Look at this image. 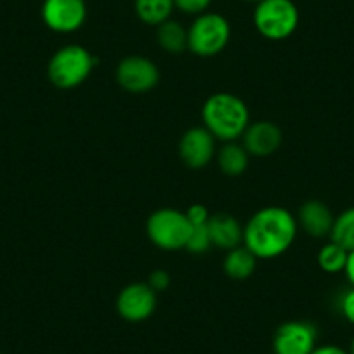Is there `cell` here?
Masks as SVG:
<instances>
[{
    "label": "cell",
    "mask_w": 354,
    "mask_h": 354,
    "mask_svg": "<svg viewBox=\"0 0 354 354\" xmlns=\"http://www.w3.org/2000/svg\"><path fill=\"white\" fill-rule=\"evenodd\" d=\"M192 223L186 212L176 209H160L148 217L146 233L160 250H183L192 236Z\"/></svg>",
    "instance_id": "obj_5"
},
{
    "label": "cell",
    "mask_w": 354,
    "mask_h": 354,
    "mask_svg": "<svg viewBox=\"0 0 354 354\" xmlns=\"http://www.w3.org/2000/svg\"><path fill=\"white\" fill-rule=\"evenodd\" d=\"M217 139L205 127H193L179 141V156L189 169H203L216 156Z\"/></svg>",
    "instance_id": "obj_11"
},
{
    "label": "cell",
    "mask_w": 354,
    "mask_h": 354,
    "mask_svg": "<svg viewBox=\"0 0 354 354\" xmlns=\"http://www.w3.org/2000/svg\"><path fill=\"white\" fill-rule=\"evenodd\" d=\"M0 354H2V353H0Z\"/></svg>",
    "instance_id": "obj_29"
},
{
    "label": "cell",
    "mask_w": 354,
    "mask_h": 354,
    "mask_svg": "<svg viewBox=\"0 0 354 354\" xmlns=\"http://www.w3.org/2000/svg\"><path fill=\"white\" fill-rule=\"evenodd\" d=\"M243 2H250V4H259L261 0H243Z\"/></svg>",
    "instance_id": "obj_28"
},
{
    "label": "cell",
    "mask_w": 354,
    "mask_h": 354,
    "mask_svg": "<svg viewBox=\"0 0 354 354\" xmlns=\"http://www.w3.org/2000/svg\"><path fill=\"white\" fill-rule=\"evenodd\" d=\"M134 9L145 25L158 26L170 19L176 6L174 0H134Z\"/></svg>",
    "instance_id": "obj_18"
},
{
    "label": "cell",
    "mask_w": 354,
    "mask_h": 354,
    "mask_svg": "<svg viewBox=\"0 0 354 354\" xmlns=\"http://www.w3.org/2000/svg\"><path fill=\"white\" fill-rule=\"evenodd\" d=\"M311 354H349V351L335 344H323V346H316Z\"/></svg>",
    "instance_id": "obj_25"
},
{
    "label": "cell",
    "mask_w": 354,
    "mask_h": 354,
    "mask_svg": "<svg viewBox=\"0 0 354 354\" xmlns=\"http://www.w3.org/2000/svg\"><path fill=\"white\" fill-rule=\"evenodd\" d=\"M115 306L125 322H146L156 309V292L148 283H131L122 288Z\"/></svg>",
    "instance_id": "obj_10"
},
{
    "label": "cell",
    "mask_w": 354,
    "mask_h": 354,
    "mask_svg": "<svg viewBox=\"0 0 354 354\" xmlns=\"http://www.w3.org/2000/svg\"><path fill=\"white\" fill-rule=\"evenodd\" d=\"M254 26L264 39L285 40L299 26V9L294 0H261L254 9Z\"/></svg>",
    "instance_id": "obj_4"
},
{
    "label": "cell",
    "mask_w": 354,
    "mask_h": 354,
    "mask_svg": "<svg viewBox=\"0 0 354 354\" xmlns=\"http://www.w3.org/2000/svg\"><path fill=\"white\" fill-rule=\"evenodd\" d=\"M330 240L339 243L347 252L354 250V207H349L335 217Z\"/></svg>",
    "instance_id": "obj_20"
},
{
    "label": "cell",
    "mask_w": 354,
    "mask_h": 354,
    "mask_svg": "<svg viewBox=\"0 0 354 354\" xmlns=\"http://www.w3.org/2000/svg\"><path fill=\"white\" fill-rule=\"evenodd\" d=\"M193 231L192 236H189L188 245H186V250L192 252V254H203V252L209 250L212 247L209 238V230H207L205 224H192Z\"/></svg>",
    "instance_id": "obj_21"
},
{
    "label": "cell",
    "mask_w": 354,
    "mask_h": 354,
    "mask_svg": "<svg viewBox=\"0 0 354 354\" xmlns=\"http://www.w3.org/2000/svg\"><path fill=\"white\" fill-rule=\"evenodd\" d=\"M257 268V257L245 245L227 250L224 257V273L231 280H247Z\"/></svg>",
    "instance_id": "obj_15"
},
{
    "label": "cell",
    "mask_w": 354,
    "mask_h": 354,
    "mask_svg": "<svg viewBox=\"0 0 354 354\" xmlns=\"http://www.w3.org/2000/svg\"><path fill=\"white\" fill-rule=\"evenodd\" d=\"M333 221H335V216L332 214V210L319 200H308L299 209L297 224L311 238L330 236Z\"/></svg>",
    "instance_id": "obj_13"
},
{
    "label": "cell",
    "mask_w": 354,
    "mask_h": 354,
    "mask_svg": "<svg viewBox=\"0 0 354 354\" xmlns=\"http://www.w3.org/2000/svg\"><path fill=\"white\" fill-rule=\"evenodd\" d=\"M85 0H44L42 19L56 33H73L85 23Z\"/></svg>",
    "instance_id": "obj_9"
},
{
    "label": "cell",
    "mask_w": 354,
    "mask_h": 354,
    "mask_svg": "<svg viewBox=\"0 0 354 354\" xmlns=\"http://www.w3.org/2000/svg\"><path fill=\"white\" fill-rule=\"evenodd\" d=\"M156 42L169 54H181L188 49V28L179 21L167 19L156 26Z\"/></svg>",
    "instance_id": "obj_16"
},
{
    "label": "cell",
    "mask_w": 354,
    "mask_h": 354,
    "mask_svg": "<svg viewBox=\"0 0 354 354\" xmlns=\"http://www.w3.org/2000/svg\"><path fill=\"white\" fill-rule=\"evenodd\" d=\"M280 127L270 120H261L248 124L247 131L241 136V145L252 156H270L278 151L281 145Z\"/></svg>",
    "instance_id": "obj_12"
},
{
    "label": "cell",
    "mask_w": 354,
    "mask_h": 354,
    "mask_svg": "<svg viewBox=\"0 0 354 354\" xmlns=\"http://www.w3.org/2000/svg\"><path fill=\"white\" fill-rule=\"evenodd\" d=\"M248 156L250 155L243 148V145H238L236 141L224 142L223 148L217 151V165L226 176H241L248 167Z\"/></svg>",
    "instance_id": "obj_17"
},
{
    "label": "cell",
    "mask_w": 354,
    "mask_h": 354,
    "mask_svg": "<svg viewBox=\"0 0 354 354\" xmlns=\"http://www.w3.org/2000/svg\"><path fill=\"white\" fill-rule=\"evenodd\" d=\"M297 219L283 207H264L243 226V245L257 259H274L288 250L297 236Z\"/></svg>",
    "instance_id": "obj_1"
},
{
    "label": "cell",
    "mask_w": 354,
    "mask_h": 354,
    "mask_svg": "<svg viewBox=\"0 0 354 354\" xmlns=\"http://www.w3.org/2000/svg\"><path fill=\"white\" fill-rule=\"evenodd\" d=\"M339 311L349 325L354 326V287L346 290L339 301Z\"/></svg>",
    "instance_id": "obj_23"
},
{
    "label": "cell",
    "mask_w": 354,
    "mask_h": 354,
    "mask_svg": "<svg viewBox=\"0 0 354 354\" xmlns=\"http://www.w3.org/2000/svg\"><path fill=\"white\" fill-rule=\"evenodd\" d=\"M210 4H212V0H174L176 9L189 16L203 15L210 8Z\"/></svg>",
    "instance_id": "obj_22"
},
{
    "label": "cell",
    "mask_w": 354,
    "mask_h": 354,
    "mask_svg": "<svg viewBox=\"0 0 354 354\" xmlns=\"http://www.w3.org/2000/svg\"><path fill=\"white\" fill-rule=\"evenodd\" d=\"M349 354H354V337H353V340H351V346H349Z\"/></svg>",
    "instance_id": "obj_27"
},
{
    "label": "cell",
    "mask_w": 354,
    "mask_h": 354,
    "mask_svg": "<svg viewBox=\"0 0 354 354\" xmlns=\"http://www.w3.org/2000/svg\"><path fill=\"white\" fill-rule=\"evenodd\" d=\"M209 238L212 247L221 250H233L243 245V227L238 223L236 217L230 214H214L207 223Z\"/></svg>",
    "instance_id": "obj_14"
},
{
    "label": "cell",
    "mask_w": 354,
    "mask_h": 354,
    "mask_svg": "<svg viewBox=\"0 0 354 354\" xmlns=\"http://www.w3.org/2000/svg\"><path fill=\"white\" fill-rule=\"evenodd\" d=\"M231 39L230 21L217 12L196 16L188 28V50L200 57H214L226 49Z\"/></svg>",
    "instance_id": "obj_6"
},
{
    "label": "cell",
    "mask_w": 354,
    "mask_h": 354,
    "mask_svg": "<svg viewBox=\"0 0 354 354\" xmlns=\"http://www.w3.org/2000/svg\"><path fill=\"white\" fill-rule=\"evenodd\" d=\"M318 346V330L309 322H287L273 337L274 354H311Z\"/></svg>",
    "instance_id": "obj_8"
},
{
    "label": "cell",
    "mask_w": 354,
    "mask_h": 354,
    "mask_svg": "<svg viewBox=\"0 0 354 354\" xmlns=\"http://www.w3.org/2000/svg\"><path fill=\"white\" fill-rule=\"evenodd\" d=\"M347 255H349V252H347L346 248L340 247L339 243L330 240L328 243H325L322 248H319L318 266L325 271V273L337 274L340 273V271L346 270Z\"/></svg>",
    "instance_id": "obj_19"
},
{
    "label": "cell",
    "mask_w": 354,
    "mask_h": 354,
    "mask_svg": "<svg viewBox=\"0 0 354 354\" xmlns=\"http://www.w3.org/2000/svg\"><path fill=\"white\" fill-rule=\"evenodd\" d=\"M96 59L85 47L71 44L57 49L47 66L50 84L57 88H75L93 73Z\"/></svg>",
    "instance_id": "obj_3"
},
{
    "label": "cell",
    "mask_w": 354,
    "mask_h": 354,
    "mask_svg": "<svg viewBox=\"0 0 354 354\" xmlns=\"http://www.w3.org/2000/svg\"><path fill=\"white\" fill-rule=\"evenodd\" d=\"M148 285L153 288L155 292H162V290H167L170 285V277L167 271L163 270H156L153 271L151 274H149V280H148Z\"/></svg>",
    "instance_id": "obj_24"
},
{
    "label": "cell",
    "mask_w": 354,
    "mask_h": 354,
    "mask_svg": "<svg viewBox=\"0 0 354 354\" xmlns=\"http://www.w3.org/2000/svg\"><path fill=\"white\" fill-rule=\"evenodd\" d=\"M344 273H346V278L351 287H354V250H351L349 255H347V264Z\"/></svg>",
    "instance_id": "obj_26"
},
{
    "label": "cell",
    "mask_w": 354,
    "mask_h": 354,
    "mask_svg": "<svg viewBox=\"0 0 354 354\" xmlns=\"http://www.w3.org/2000/svg\"><path fill=\"white\" fill-rule=\"evenodd\" d=\"M117 84L132 94L149 93L160 80L158 66L151 59L142 56H127L118 63L115 70Z\"/></svg>",
    "instance_id": "obj_7"
},
{
    "label": "cell",
    "mask_w": 354,
    "mask_h": 354,
    "mask_svg": "<svg viewBox=\"0 0 354 354\" xmlns=\"http://www.w3.org/2000/svg\"><path fill=\"white\" fill-rule=\"evenodd\" d=\"M203 127L223 142L236 141L250 124V113L243 101L230 93L212 94L202 108Z\"/></svg>",
    "instance_id": "obj_2"
}]
</instances>
